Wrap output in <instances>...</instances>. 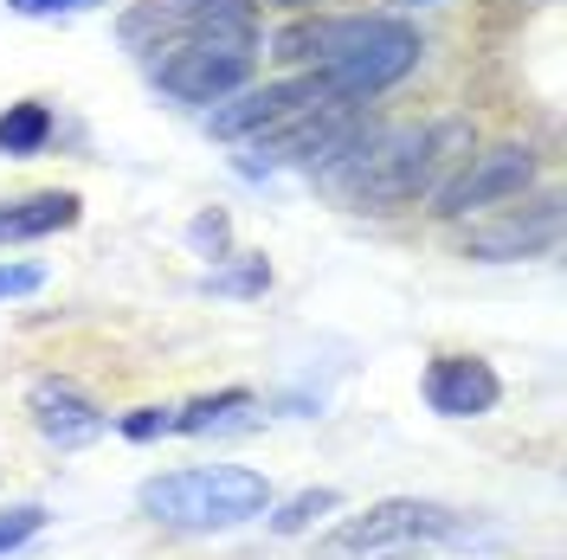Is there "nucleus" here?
I'll list each match as a JSON object with an SVG mask.
<instances>
[{"label":"nucleus","mask_w":567,"mask_h":560,"mask_svg":"<svg viewBox=\"0 0 567 560\" xmlns=\"http://www.w3.org/2000/svg\"><path fill=\"white\" fill-rule=\"evenodd\" d=\"M471 155V123H361L354 142L317 168V180L354 212H400L413 200H432L452 168Z\"/></svg>","instance_id":"f257e3e1"},{"label":"nucleus","mask_w":567,"mask_h":560,"mask_svg":"<svg viewBox=\"0 0 567 560\" xmlns=\"http://www.w3.org/2000/svg\"><path fill=\"white\" fill-rule=\"evenodd\" d=\"M464 535V516L420 502V496H388V502H368L361 516L336 522L322 535V560H361V554H400V548H420V541H452Z\"/></svg>","instance_id":"20e7f679"},{"label":"nucleus","mask_w":567,"mask_h":560,"mask_svg":"<svg viewBox=\"0 0 567 560\" xmlns=\"http://www.w3.org/2000/svg\"><path fill=\"white\" fill-rule=\"evenodd\" d=\"M207 297H265L271 290V265L265 258H239V265H213L207 278H200Z\"/></svg>","instance_id":"2eb2a0df"},{"label":"nucleus","mask_w":567,"mask_h":560,"mask_svg":"<svg viewBox=\"0 0 567 560\" xmlns=\"http://www.w3.org/2000/svg\"><path fill=\"white\" fill-rule=\"evenodd\" d=\"M142 516L155 528H175V535H226V528L258 522L278 496L271 477L251 470V464H187V470H162L136 490Z\"/></svg>","instance_id":"7ed1b4c3"},{"label":"nucleus","mask_w":567,"mask_h":560,"mask_svg":"<svg viewBox=\"0 0 567 560\" xmlns=\"http://www.w3.org/2000/svg\"><path fill=\"white\" fill-rule=\"evenodd\" d=\"M258 425V400L246 386H226L213 400H194V406H175V432L187 438H207V432H251Z\"/></svg>","instance_id":"f8f14e48"},{"label":"nucleus","mask_w":567,"mask_h":560,"mask_svg":"<svg viewBox=\"0 0 567 560\" xmlns=\"http://www.w3.org/2000/svg\"><path fill=\"white\" fill-rule=\"evenodd\" d=\"M271 7H290V13H310L317 0H271Z\"/></svg>","instance_id":"412c9836"},{"label":"nucleus","mask_w":567,"mask_h":560,"mask_svg":"<svg viewBox=\"0 0 567 560\" xmlns=\"http://www.w3.org/2000/svg\"><path fill=\"white\" fill-rule=\"evenodd\" d=\"M33 290H45V271L39 265H0V303L33 297Z\"/></svg>","instance_id":"aec40b11"},{"label":"nucleus","mask_w":567,"mask_h":560,"mask_svg":"<svg viewBox=\"0 0 567 560\" xmlns=\"http://www.w3.org/2000/svg\"><path fill=\"white\" fill-rule=\"evenodd\" d=\"M27 413H33V432L45 445H59V452H78V445H97L110 432V413L84 393L78 381H59V374H45L33 381L27 393Z\"/></svg>","instance_id":"1a4fd4ad"},{"label":"nucleus","mask_w":567,"mask_h":560,"mask_svg":"<svg viewBox=\"0 0 567 560\" xmlns=\"http://www.w3.org/2000/svg\"><path fill=\"white\" fill-rule=\"evenodd\" d=\"M342 509V496L336 490H297L290 502H271L265 516H271V535H310L322 516H336Z\"/></svg>","instance_id":"4468645a"},{"label":"nucleus","mask_w":567,"mask_h":560,"mask_svg":"<svg viewBox=\"0 0 567 560\" xmlns=\"http://www.w3.org/2000/svg\"><path fill=\"white\" fill-rule=\"evenodd\" d=\"M13 13H27V20H71V13H91V7H104V0H7Z\"/></svg>","instance_id":"6ab92c4d"},{"label":"nucleus","mask_w":567,"mask_h":560,"mask_svg":"<svg viewBox=\"0 0 567 560\" xmlns=\"http://www.w3.org/2000/svg\"><path fill=\"white\" fill-rule=\"evenodd\" d=\"M529 180H535V148H523V142H496V148L464 155L458 168H452V180L432 194V212H439V219H471V212H484V207L523 200Z\"/></svg>","instance_id":"0eeeda50"},{"label":"nucleus","mask_w":567,"mask_h":560,"mask_svg":"<svg viewBox=\"0 0 567 560\" xmlns=\"http://www.w3.org/2000/svg\"><path fill=\"white\" fill-rule=\"evenodd\" d=\"M406 7H439V0H393V13H406Z\"/></svg>","instance_id":"4be33fe9"},{"label":"nucleus","mask_w":567,"mask_h":560,"mask_svg":"<svg viewBox=\"0 0 567 560\" xmlns=\"http://www.w3.org/2000/svg\"><path fill=\"white\" fill-rule=\"evenodd\" d=\"M116 432H123L130 445H155V438L175 432V406H136L130 419H116Z\"/></svg>","instance_id":"a211bd4d"},{"label":"nucleus","mask_w":567,"mask_h":560,"mask_svg":"<svg viewBox=\"0 0 567 560\" xmlns=\"http://www.w3.org/2000/svg\"><path fill=\"white\" fill-rule=\"evenodd\" d=\"M148 77L175 97V104H219L233 91L251 84V65H258V45H226V39H162L148 59Z\"/></svg>","instance_id":"39448f33"},{"label":"nucleus","mask_w":567,"mask_h":560,"mask_svg":"<svg viewBox=\"0 0 567 560\" xmlns=\"http://www.w3.org/2000/svg\"><path fill=\"white\" fill-rule=\"evenodd\" d=\"M39 528H45V509H39V502H13V509H0V554L27 548Z\"/></svg>","instance_id":"f3484780"},{"label":"nucleus","mask_w":567,"mask_h":560,"mask_svg":"<svg viewBox=\"0 0 567 560\" xmlns=\"http://www.w3.org/2000/svg\"><path fill=\"white\" fill-rule=\"evenodd\" d=\"M78 212H84V200H78V194H65V187L0 200V246H33V239L71 232V226H78Z\"/></svg>","instance_id":"9b49d317"},{"label":"nucleus","mask_w":567,"mask_h":560,"mask_svg":"<svg viewBox=\"0 0 567 560\" xmlns=\"http://www.w3.org/2000/svg\"><path fill=\"white\" fill-rule=\"evenodd\" d=\"M420 27H406L400 13H317V20H290L271 33L278 65L322 71L336 97H381L406 71L420 65Z\"/></svg>","instance_id":"f03ea898"},{"label":"nucleus","mask_w":567,"mask_h":560,"mask_svg":"<svg viewBox=\"0 0 567 560\" xmlns=\"http://www.w3.org/2000/svg\"><path fill=\"white\" fill-rule=\"evenodd\" d=\"M45 142H52V110H45V104L27 97V104L0 110V155H13V162H20V155H39Z\"/></svg>","instance_id":"ddd939ff"},{"label":"nucleus","mask_w":567,"mask_h":560,"mask_svg":"<svg viewBox=\"0 0 567 560\" xmlns=\"http://www.w3.org/2000/svg\"><path fill=\"white\" fill-rule=\"evenodd\" d=\"M561 239V194H535L523 207H484L471 212V226H464V258H477V265H523V258H542V251H555Z\"/></svg>","instance_id":"423d86ee"},{"label":"nucleus","mask_w":567,"mask_h":560,"mask_svg":"<svg viewBox=\"0 0 567 560\" xmlns=\"http://www.w3.org/2000/svg\"><path fill=\"white\" fill-rule=\"evenodd\" d=\"M420 393L439 419H484V413L503 406V381H496L491 361H477V354H439V361H425Z\"/></svg>","instance_id":"9d476101"},{"label":"nucleus","mask_w":567,"mask_h":560,"mask_svg":"<svg viewBox=\"0 0 567 560\" xmlns=\"http://www.w3.org/2000/svg\"><path fill=\"white\" fill-rule=\"evenodd\" d=\"M187 246L200 251V258H213V265H219V258L233 251V219H226L219 207L194 212V226H187Z\"/></svg>","instance_id":"dca6fc26"},{"label":"nucleus","mask_w":567,"mask_h":560,"mask_svg":"<svg viewBox=\"0 0 567 560\" xmlns=\"http://www.w3.org/2000/svg\"><path fill=\"white\" fill-rule=\"evenodd\" d=\"M317 97H336L322 71H297V77H278V84H246V91H233V97H219L207 110V129L219 142H251L271 123L297 116L303 104H317Z\"/></svg>","instance_id":"6e6552de"}]
</instances>
